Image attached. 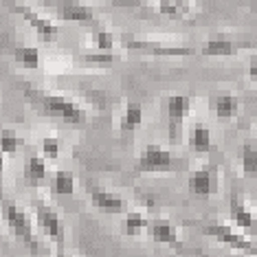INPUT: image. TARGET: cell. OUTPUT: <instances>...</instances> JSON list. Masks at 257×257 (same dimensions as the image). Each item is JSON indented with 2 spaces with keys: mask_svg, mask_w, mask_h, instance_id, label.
Masks as SVG:
<instances>
[{
  "mask_svg": "<svg viewBox=\"0 0 257 257\" xmlns=\"http://www.w3.org/2000/svg\"><path fill=\"white\" fill-rule=\"evenodd\" d=\"M33 97L38 99V106L44 114L55 116V119H62L66 123H84L88 119L84 108H79L73 99L62 97V95H53V92H31Z\"/></svg>",
  "mask_w": 257,
  "mask_h": 257,
  "instance_id": "1",
  "label": "cell"
},
{
  "mask_svg": "<svg viewBox=\"0 0 257 257\" xmlns=\"http://www.w3.org/2000/svg\"><path fill=\"white\" fill-rule=\"evenodd\" d=\"M3 213H5V220H7L9 229L14 231V235L18 239H22L29 248L38 250L40 248L38 237H36V233H33V229H31V220H29L25 209H22L18 202H14V200H5Z\"/></svg>",
  "mask_w": 257,
  "mask_h": 257,
  "instance_id": "2",
  "label": "cell"
},
{
  "mask_svg": "<svg viewBox=\"0 0 257 257\" xmlns=\"http://www.w3.org/2000/svg\"><path fill=\"white\" fill-rule=\"evenodd\" d=\"M202 233H207V235L220 239V242L229 244L231 248L242 250V253H246V255H257V244L250 242L246 237V233H239L229 224H222V222H204Z\"/></svg>",
  "mask_w": 257,
  "mask_h": 257,
  "instance_id": "3",
  "label": "cell"
},
{
  "mask_svg": "<svg viewBox=\"0 0 257 257\" xmlns=\"http://www.w3.org/2000/svg\"><path fill=\"white\" fill-rule=\"evenodd\" d=\"M174 165L172 152L161 148V145H145L143 152L139 154L137 172L139 174H156V172H169Z\"/></svg>",
  "mask_w": 257,
  "mask_h": 257,
  "instance_id": "4",
  "label": "cell"
},
{
  "mask_svg": "<svg viewBox=\"0 0 257 257\" xmlns=\"http://www.w3.org/2000/svg\"><path fill=\"white\" fill-rule=\"evenodd\" d=\"M191 108V99L185 95H172L167 99V116H169V143L180 145L183 139V123H185V114Z\"/></svg>",
  "mask_w": 257,
  "mask_h": 257,
  "instance_id": "5",
  "label": "cell"
},
{
  "mask_svg": "<svg viewBox=\"0 0 257 257\" xmlns=\"http://www.w3.org/2000/svg\"><path fill=\"white\" fill-rule=\"evenodd\" d=\"M36 218H38V226L42 229L44 235L53 239L57 246H62V242H64V224H62L60 213H57L55 209L51 207V204L38 202V207H36Z\"/></svg>",
  "mask_w": 257,
  "mask_h": 257,
  "instance_id": "6",
  "label": "cell"
},
{
  "mask_svg": "<svg viewBox=\"0 0 257 257\" xmlns=\"http://www.w3.org/2000/svg\"><path fill=\"white\" fill-rule=\"evenodd\" d=\"M125 49L139 51V53H145V55H156V57H191L196 53L194 49H187V46H165L156 42H141V40L127 42Z\"/></svg>",
  "mask_w": 257,
  "mask_h": 257,
  "instance_id": "7",
  "label": "cell"
},
{
  "mask_svg": "<svg viewBox=\"0 0 257 257\" xmlns=\"http://www.w3.org/2000/svg\"><path fill=\"white\" fill-rule=\"evenodd\" d=\"M148 233H150V237L154 239V242L169 244V246H174V248H183V242H180L178 229L174 226V222L167 220V218H154V220H150Z\"/></svg>",
  "mask_w": 257,
  "mask_h": 257,
  "instance_id": "8",
  "label": "cell"
},
{
  "mask_svg": "<svg viewBox=\"0 0 257 257\" xmlns=\"http://www.w3.org/2000/svg\"><path fill=\"white\" fill-rule=\"evenodd\" d=\"M229 211H231V220L235 222V226H239L246 235H257V218L255 213L244 204V200L233 194L231 196V204H229Z\"/></svg>",
  "mask_w": 257,
  "mask_h": 257,
  "instance_id": "9",
  "label": "cell"
},
{
  "mask_svg": "<svg viewBox=\"0 0 257 257\" xmlns=\"http://www.w3.org/2000/svg\"><path fill=\"white\" fill-rule=\"evenodd\" d=\"M189 189L196 196H209L218 189V172L211 165H204L200 169H196L189 178Z\"/></svg>",
  "mask_w": 257,
  "mask_h": 257,
  "instance_id": "10",
  "label": "cell"
},
{
  "mask_svg": "<svg viewBox=\"0 0 257 257\" xmlns=\"http://www.w3.org/2000/svg\"><path fill=\"white\" fill-rule=\"evenodd\" d=\"M57 16L66 22H79V25H92L95 22V14L90 7L75 0H62L57 3Z\"/></svg>",
  "mask_w": 257,
  "mask_h": 257,
  "instance_id": "11",
  "label": "cell"
},
{
  "mask_svg": "<svg viewBox=\"0 0 257 257\" xmlns=\"http://www.w3.org/2000/svg\"><path fill=\"white\" fill-rule=\"evenodd\" d=\"M90 202L106 213H125V209H127L125 200L119 194L108 191V189H99V187H92L90 189Z\"/></svg>",
  "mask_w": 257,
  "mask_h": 257,
  "instance_id": "12",
  "label": "cell"
},
{
  "mask_svg": "<svg viewBox=\"0 0 257 257\" xmlns=\"http://www.w3.org/2000/svg\"><path fill=\"white\" fill-rule=\"evenodd\" d=\"M18 14H20L22 18H25L33 29H36L38 38L42 40V42L49 44V42H55V40H57V27H55L49 18H42V16H38L36 11L25 9V7H18Z\"/></svg>",
  "mask_w": 257,
  "mask_h": 257,
  "instance_id": "13",
  "label": "cell"
},
{
  "mask_svg": "<svg viewBox=\"0 0 257 257\" xmlns=\"http://www.w3.org/2000/svg\"><path fill=\"white\" fill-rule=\"evenodd\" d=\"M244 44H235L231 40H222V38H215V40H207L202 44V55L207 57H231L235 55Z\"/></svg>",
  "mask_w": 257,
  "mask_h": 257,
  "instance_id": "14",
  "label": "cell"
},
{
  "mask_svg": "<svg viewBox=\"0 0 257 257\" xmlns=\"http://www.w3.org/2000/svg\"><path fill=\"white\" fill-rule=\"evenodd\" d=\"M22 174H25V180L27 185H40L46 180V159L44 156H29L25 161V169H22Z\"/></svg>",
  "mask_w": 257,
  "mask_h": 257,
  "instance_id": "15",
  "label": "cell"
},
{
  "mask_svg": "<svg viewBox=\"0 0 257 257\" xmlns=\"http://www.w3.org/2000/svg\"><path fill=\"white\" fill-rule=\"evenodd\" d=\"M211 110L218 119H233L239 110V99L235 95H218L211 101Z\"/></svg>",
  "mask_w": 257,
  "mask_h": 257,
  "instance_id": "16",
  "label": "cell"
},
{
  "mask_svg": "<svg viewBox=\"0 0 257 257\" xmlns=\"http://www.w3.org/2000/svg\"><path fill=\"white\" fill-rule=\"evenodd\" d=\"M143 121V108L137 101H127L125 112L121 116V130L123 132H134Z\"/></svg>",
  "mask_w": 257,
  "mask_h": 257,
  "instance_id": "17",
  "label": "cell"
},
{
  "mask_svg": "<svg viewBox=\"0 0 257 257\" xmlns=\"http://www.w3.org/2000/svg\"><path fill=\"white\" fill-rule=\"evenodd\" d=\"M150 220L145 218L141 211H127L123 220V233L125 235H141L143 231H148Z\"/></svg>",
  "mask_w": 257,
  "mask_h": 257,
  "instance_id": "18",
  "label": "cell"
},
{
  "mask_svg": "<svg viewBox=\"0 0 257 257\" xmlns=\"http://www.w3.org/2000/svg\"><path fill=\"white\" fill-rule=\"evenodd\" d=\"M191 148L198 154H207L211 150V130L202 123L194 125V132H191Z\"/></svg>",
  "mask_w": 257,
  "mask_h": 257,
  "instance_id": "19",
  "label": "cell"
},
{
  "mask_svg": "<svg viewBox=\"0 0 257 257\" xmlns=\"http://www.w3.org/2000/svg\"><path fill=\"white\" fill-rule=\"evenodd\" d=\"M53 191L60 196H71L75 191V176L73 172H66V169H57L53 174Z\"/></svg>",
  "mask_w": 257,
  "mask_h": 257,
  "instance_id": "20",
  "label": "cell"
},
{
  "mask_svg": "<svg viewBox=\"0 0 257 257\" xmlns=\"http://www.w3.org/2000/svg\"><path fill=\"white\" fill-rule=\"evenodd\" d=\"M14 62L27 68H38L40 66V51L33 46H16L14 49Z\"/></svg>",
  "mask_w": 257,
  "mask_h": 257,
  "instance_id": "21",
  "label": "cell"
},
{
  "mask_svg": "<svg viewBox=\"0 0 257 257\" xmlns=\"http://www.w3.org/2000/svg\"><path fill=\"white\" fill-rule=\"evenodd\" d=\"M239 159H242V172L246 174V176H255L257 174V148L253 143L242 145Z\"/></svg>",
  "mask_w": 257,
  "mask_h": 257,
  "instance_id": "22",
  "label": "cell"
},
{
  "mask_svg": "<svg viewBox=\"0 0 257 257\" xmlns=\"http://www.w3.org/2000/svg\"><path fill=\"white\" fill-rule=\"evenodd\" d=\"M18 148H20V139L16 130L3 127V132H0V150H3V154H16Z\"/></svg>",
  "mask_w": 257,
  "mask_h": 257,
  "instance_id": "23",
  "label": "cell"
},
{
  "mask_svg": "<svg viewBox=\"0 0 257 257\" xmlns=\"http://www.w3.org/2000/svg\"><path fill=\"white\" fill-rule=\"evenodd\" d=\"M95 44L99 51H103V53H110V51L114 49V38L112 33L106 31V29H99V31L95 33Z\"/></svg>",
  "mask_w": 257,
  "mask_h": 257,
  "instance_id": "24",
  "label": "cell"
},
{
  "mask_svg": "<svg viewBox=\"0 0 257 257\" xmlns=\"http://www.w3.org/2000/svg\"><path fill=\"white\" fill-rule=\"evenodd\" d=\"M42 156L46 161H55L60 156V141L55 137H46L42 139Z\"/></svg>",
  "mask_w": 257,
  "mask_h": 257,
  "instance_id": "25",
  "label": "cell"
},
{
  "mask_svg": "<svg viewBox=\"0 0 257 257\" xmlns=\"http://www.w3.org/2000/svg\"><path fill=\"white\" fill-rule=\"evenodd\" d=\"M159 11H161L163 16H169V18H174V20H180V18H183L180 9L172 3V0H161V7H159Z\"/></svg>",
  "mask_w": 257,
  "mask_h": 257,
  "instance_id": "26",
  "label": "cell"
},
{
  "mask_svg": "<svg viewBox=\"0 0 257 257\" xmlns=\"http://www.w3.org/2000/svg\"><path fill=\"white\" fill-rule=\"evenodd\" d=\"M86 62H90V64H112L114 57H112V53H103V51H99V53L86 55Z\"/></svg>",
  "mask_w": 257,
  "mask_h": 257,
  "instance_id": "27",
  "label": "cell"
},
{
  "mask_svg": "<svg viewBox=\"0 0 257 257\" xmlns=\"http://www.w3.org/2000/svg\"><path fill=\"white\" fill-rule=\"evenodd\" d=\"M143 0H112L114 7H139Z\"/></svg>",
  "mask_w": 257,
  "mask_h": 257,
  "instance_id": "28",
  "label": "cell"
},
{
  "mask_svg": "<svg viewBox=\"0 0 257 257\" xmlns=\"http://www.w3.org/2000/svg\"><path fill=\"white\" fill-rule=\"evenodd\" d=\"M248 75H250V79L257 84V57H253V60L248 62Z\"/></svg>",
  "mask_w": 257,
  "mask_h": 257,
  "instance_id": "29",
  "label": "cell"
},
{
  "mask_svg": "<svg viewBox=\"0 0 257 257\" xmlns=\"http://www.w3.org/2000/svg\"><path fill=\"white\" fill-rule=\"evenodd\" d=\"M246 257H257V255H246Z\"/></svg>",
  "mask_w": 257,
  "mask_h": 257,
  "instance_id": "30",
  "label": "cell"
}]
</instances>
